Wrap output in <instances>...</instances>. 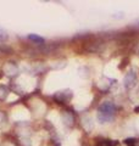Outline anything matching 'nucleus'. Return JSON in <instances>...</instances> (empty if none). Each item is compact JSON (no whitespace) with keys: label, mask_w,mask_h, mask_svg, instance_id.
Listing matches in <instances>:
<instances>
[{"label":"nucleus","mask_w":139,"mask_h":146,"mask_svg":"<svg viewBox=\"0 0 139 146\" xmlns=\"http://www.w3.org/2000/svg\"><path fill=\"white\" fill-rule=\"evenodd\" d=\"M116 113V106L111 101H105L98 107L96 118L100 123H108L114 119Z\"/></svg>","instance_id":"f257e3e1"},{"label":"nucleus","mask_w":139,"mask_h":146,"mask_svg":"<svg viewBox=\"0 0 139 146\" xmlns=\"http://www.w3.org/2000/svg\"><path fill=\"white\" fill-rule=\"evenodd\" d=\"M72 96H73L72 91L66 89V90L57 91V93L54 95V99H55V101H56L57 104H67V102L71 101Z\"/></svg>","instance_id":"f03ea898"},{"label":"nucleus","mask_w":139,"mask_h":146,"mask_svg":"<svg viewBox=\"0 0 139 146\" xmlns=\"http://www.w3.org/2000/svg\"><path fill=\"white\" fill-rule=\"evenodd\" d=\"M3 73L6 77H10V78H12V77L17 76L18 67H17V65L15 62H6V63H4V66H3Z\"/></svg>","instance_id":"7ed1b4c3"},{"label":"nucleus","mask_w":139,"mask_h":146,"mask_svg":"<svg viewBox=\"0 0 139 146\" xmlns=\"http://www.w3.org/2000/svg\"><path fill=\"white\" fill-rule=\"evenodd\" d=\"M137 83V73L134 71H129L126 76H124L123 79V85L126 89H132L136 86Z\"/></svg>","instance_id":"20e7f679"},{"label":"nucleus","mask_w":139,"mask_h":146,"mask_svg":"<svg viewBox=\"0 0 139 146\" xmlns=\"http://www.w3.org/2000/svg\"><path fill=\"white\" fill-rule=\"evenodd\" d=\"M61 118H62L63 124L66 127L71 128L75 125V115H73L71 111H68V110H66V111H63L61 113Z\"/></svg>","instance_id":"39448f33"},{"label":"nucleus","mask_w":139,"mask_h":146,"mask_svg":"<svg viewBox=\"0 0 139 146\" xmlns=\"http://www.w3.org/2000/svg\"><path fill=\"white\" fill-rule=\"evenodd\" d=\"M9 88L6 85H0V101H4L6 100L7 96H9Z\"/></svg>","instance_id":"423d86ee"},{"label":"nucleus","mask_w":139,"mask_h":146,"mask_svg":"<svg viewBox=\"0 0 139 146\" xmlns=\"http://www.w3.org/2000/svg\"><path fill=\"white\" fill-rule=\"evenodd\" d=\"M28 39L31 40V42H33L34 44H44V38H41V36H39L38 34H29L28 35Z\"/></svg>","instance_id":"0eeeda50"},{"label":"nucleus","mask_w":139,"mask_h":146,"mask_svg":"<svg viewBox=\"0 0 139 146\" xmlns=\"http://www.w3.org/2000/svg\"><path fill=\"white\" fill-rule=\"evenodd\" d=\"M6 124H7V116H6V113L3 112V111H0V129L4 128Z\"/></svg>","instance_id":"6e6552de"},{"label":"nucleus","mask_w":139,"mask_h":146,"mask_svg":"<svg viewBox=\"0 0 139 146\" xmlns=\"http://www.w3.org/2000/svg\"><path fill=\"white\" fill-rule=\"evenodd\" d=\"M115 143L116 141H112V140H101L96 146H115Z\"/></svg>","instance_id":"1a4fd4ad"},{"label":"nucleus","mask_w":139,"mask_h":146,"mask_svg":"<svg viewBox=\"0 0 139 146\" xmlns=\"http://www.w3.org/2000/svg\"><path fill=\"white\" fill-rule=\"evenodd\" d=\"M7 38H9L7 32L4 28H0V42H5V40H7Z\"/></svg>","instance_id":"9d476101"},{"label":"nucleus","mask_w":139,"mask_h":146,"mask_svg":"<svg viewBox=\"0 0 139 146\" xmlns=\"http://www.w3.org/2000/svg\"><path fill=\"white\" fill-rule=\"evenodd\" d=\"M127 146H139V139H128L126 140Z\"/></svg>","instance_id":"9b49d317"},{"label":"nucleus","mask_w":139,"mask_h":146,"mask_svg":"<svg viewBox=\"0 0 139 146\" xmlns=\"http://www.w3.org/2000/svg\"><path fill=\"white\" fill-rule=\"evenodd\" d=\"M1 146H16V145L13 144L12 141H4V144Z\"/></svg>","instance_id":"f8f14e48"},{"label":"nucleus","mask_w":139,"mask_h":146,"mask_svg":"<svg viewBox=\"0 0 139 146\" xmlns=\"http://www.w3.org/2000/svg\"><path fill=\"white\" fill-rule=\"evenodd\" d=\"M133 27H134V28H136V29H139V20H137L136 22H133Z\"/></svg>","instance_id":"ddd939ff"}]
</instances>
